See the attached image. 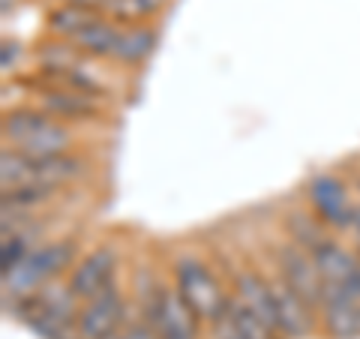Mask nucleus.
I'll return each mask as SVG.
<instances>
[{
	"label": "nucleus",
	"mask_w": 360,
	"mask_h": 339,
	"mask_svg": "<svg viewBox=\"0 0 360 339\" xmlns=\"http://www.w3.org/2000/svg\"><path fill=\"white\" fill-rule=\"evenodd\" d=\"M70 4H78V6H87V9H96V13H103L105 0H70Z\"/></svg>",
	"instance_id": "nucleus-26"
},
{
	"label": "nucleus",
	"mask_w": 360,
	"mask_h": 339,
	"mask_svg": "<svg viewBox=\"0 0 360 339\" xmlns=\"http://www.w3.org/2000/svg\"><path fill=\"white\" fill-rule=\"evenodd\" d=\"M156 51V33L148 25H127L120 30L117 49L111 54V60H117L123 66H141L144 60Z\"/></svg>",
	"instance_id": "nucleus-15"
},
{
	"label": "nucleus",
	"mask_w": 360,
	"mask_h": 339,
	"mask_svg": "<svg viewBox=\"0 0 360 339\" xmlns=\"http://www.w3.org/2000/svg\"><path fill=\"white\" fill-rule=\"evenodd\" d=\"M274 264L279 270V276H283L288 286L295 288L315 312H319L321 295H324V276H321L319 264H315L312 252L303 250V246L295 243V241H283L274 250Z\"/></svg>",
	"instance_id": "nucleus-4"
},
{
	"label": "nucleus",
	"mask_w": 360,
	"mask_h": 339,
	"mask_svg": "<svg viewBox=\"0 0 360 339\" xmlns=\"http://www.w3.org/2000/svg\"><path fill=\"white\" fill-rule=\"evenodd\" d=\"M319 321L333 339L360 336V300L336 282H324V295L319 307Z\"/></svg>",
	"instance_id": "nucleus-8"
},
{
	"label": "nucleus",
	"mask_w": 360,
	"mask_h": 339,
	"mask_svg": "<svg viewBox=\"0 0 360 339\" xmlns=\"http://www.w3.org/2000/svg\"><path fill=\"white\" fill-rule=\"evenodd\" d=\"M75 144V135L72 129L66 127V123L60 120H49L39 132H33L30 139L25 144H18V153H25V156H33V160H42V156H58V153H70V148Z\"/></svg>",
	"instance_id": "nucleus-14"
},
{
	"label": "nucleus",
	"mask_w": 360,
	"mask_h": 339,
	"mask_svg": "<svg viewBox=\"0 0 360 339\" xmlns=\"http://www.w3.org/2000/svg\"><path fill=\"white\" fill-rule=\"evenodd\" d=\"M285 231L288 241L300 243L303 250H319L328 241V225H324L312 210H288L285 213Z\"/></svg>",
	"instance_id": "nucleus-18"
},
{
	"label": "nucleus",
	"mask_w": 360,
	"mask_h": 339,
	"mask_svg": "<svg viewBox=\"0 0 360 339\" xmlns=\"http://www.w3.org/2000/svg\"><path fill=\"white\" fill-rule=\"evenodd\" d=\"M174 286L184 295V300L195 309L198 319L217 321L229 307V295L222 291L219 279L213 276V270L193 255H180L174 262Z\"/></svg>",
	"instance_id": "nucleus-3"
},
{
	"label": "nucleus",
	"mask_w": 360,
	"mask_h": 339,
	"mask_svg": "<svg viewBox=\"0 0 360 339\" xmlns=\"http://www.w3.org/2000/svg\"><path fill=\"white\" fill-rule=\"evenodd\" d=\"M39 108L54 120H84V117H96L99 105L94 96L78 94V90L51 82L49 87H42L39 94Z\"/></svg>",
	"instance_id": "nucleus-12"
},
{
	"label": "nucleus",
	"mask_w": 360,
	"mask_h": 339,
	"mask_svg": "<svg viewBox=\"0 0 360 339\" xmlns=\"http://www.w3.org/2000/svg\"><path fill=\"white\" fill-rule=\"evenodd\" d=\"M354 186H357V196H360V174H357V180H354Z\"/></svg>",
	"instance_id": "nucleus-29"
},
{
	"label": "nucleus",
	"mask_w": 360,
	"mask_h": 339,
	"mask_svg": "<svg viewBox=\"0 0 360 339\" xmlns=\"http://www.w3.org/2000/svg\"><path fill=\"white\" fill-rule=\"evenodd\" d=\"M307 198H309V210L328 225V229H333V231L352 229L357 205L352 201V196H348V186L336 174H330V172L312 174L307 184Z\"/></svg>",
	"instance_id": "nucleus-5"
},
{
	"label": "nucleus",
	"mask_w": 360,
	"mask_h": 339,
	"mask_svg": "<svg viewBox=\"0 0 360 339\" xmlns=\"http://www.w3.org/2000/svg\"><path fill=\"white\" fill-rule=\"evenodd\" d=\"M18 58V45L15 42H4V70L9 72V60Z\"/></svg>",
	"instance_id": "nucleus-25"
},
{
	"label": "nucleus",
	"mask_w": 360,
	"mask_h": 339,
	"mask_svg": "<svg viewBox=\"0 0 360 339\" xmlns=\"http://www.w3.org/2000/svg\"><path fill=\"white\" fill-rule=\"evenodd\" d=\"M210 327H213V339H246L243 331H240V324L234 321V315L229 312V307H225V312Z\"/></svg>",
	"instance_id": "nucleus-22"
},
{
	"label": "nucleus",
	"mask_w": 360,
	"mask_h": 339,
	"mask_svg": "<svg viewBox=\"0 0 360 339\" xmlns=\"http://www.w3.org/2000/svg\"><path fill=\"white\" fill-rule=\"evenodd\" d=\"M75 262V241L72 237H63V241H49L30 250L27 258L21 264H15L13 270L4 274V291L6 298L13 295V300H25L30 295H37L42 286L66 270Z\"/></svg>",
	"instance_id": "nucleus-1"
},
{
	"label": "nucleus",
	"mask_w": 360,
	"mask_h": 339,
	"mask_svg": "<svg viewBox=\"0 0 360 339\" xmlns=\"http://www.w3.org/2000/svg\"><path fill=\"white\" fill-rule=\"evenodd\" d=\"M115 270H117V250L115 246H96L94 252H87L82 262L70 270L66 286L78 300H90L96 291H103L108 282H115Z\"/></svg>",
	"instance_id": "nucleus-9"
},
{
	"label": "nucleus",
	"mask_w": 360,
	"mask_h": 339,
	"mask_svg": "<svg viewBox=\"0 0 360 339\" xmlns=\"http://www.w3.org/2000/svg\"><path fill=\"white\" fill-rule=\"evenodd\" d=\"M105 339H123V327H120V331H117V333H111V336H105Z\"/></svg>",
	"instance_id": "nucleus-28"
},
{
	"label": "nucleus",
	"mask_w": 360,
	"mask_h": 339,
	"mask_svg": "<svg viewBox=\"0 0 360 339\" xmlns=\"http://www.w3.org/2000/svg\"><path fill=\"white\" fill-rule=\"evenodd\" d=\"M103 13H96V9H87V6H78V4H70V0H63L60 6H54L49 13V33L54 39H66L72 42L78 33H82L90 21H96Z\"/></svg>",
	"instance_id": "nucleus-16"
},
{
	"label": "nucleus",
	"mask_w": 360,
	"mask_h": 339,
	"mask_svg": "<svg viewBox=\"0 0 360 339\" xmlns=\"http://www.w3.org/2000/svg\"><path fill=\"white\" fill-rule=\"evenodd\" d=\"M267 286L276 303V319H279L283 339H307L315 331V324H319V312L279 276V270L276 274H267Z\"/></svg>",
	"instance_id": "nucleus-7"
},
{
	"label": "nucleus",
	"mask_w": 360,
	"mask_h": 339,
	"mask_svg": "<svg viewBox=\"0 0 360 339\" xmlns=\"http://www.w3.org/2000/svg\"><path fill=\"white\" fill-rule=\"evenodd\" d=\"M336 286H340V282H336ZM342 288H348V291H352V295L360 300V255H357L354 270H352V274H348V279L342 282Z\"/></svg>",
	"instance_id": "nucleus-24"
},
{
	"label": "nucleus",
	"mask_w": 360,
	"mask_h": 339,
	"mask_svg": "<svg viewBox=\"0 0 360 339\" xmlns=\"http://www.w3.org/2000/svg\"><path fill=\"white\" fill-rule=\"evenodd\" d=\"M51 117L45 115L42 108H13L4 115V123H0V132H4V141L18 148V144H25L33 132H39L45 123Z\"/></svg>",
	"instance_id": "nucleus-17"
},
{
	"label": "nucleus",
	"mask_w": 360,
	"mask_h": 339,
	"mask_svg": "<svg viewBox=\"0 0 360 339\" xmlns=\"http://www.w3.org/2000/svg\"><path fill=\"white\" fill-rule=\"evenodd\" d=\"M60 186H49V184H21L13 189H4V210H37L45 207L49 201L58 198Z\"/></svg>",
	"instance_id": "nucleus-20"
},
{
	"label": "nucleus",
	"mask_w": 360,
	"mask_h": 339,
	"mask_svg": "<svg viewBox=\"0 0 360 339\" xmlns=\"http://www.w3.org/2000/svg\"><path fill=\"white\" fill-rule=\"evenodd\" d=\"M123 339H160V333H156L144 319H139L132 324H123Z\"/></svg>",
	"instance_id": "nucleus-23"
},
{
	"label": "nucleus",
	"mask_w": 360,
	"mask_h": 339,
	"mask_svg": "<svg viewBox=\"0 0 360 339\" xmlns=\"http://www.w3.org/2000/svg\"><path fill=\"white\" fill-rule=\"evenodd\" d=\"M9 6H15V0H4V13H9Z\"/></svg>",
	"instance_id": "nucleus-27"
},
{
	"label": "nucleus",
	"mask_w": 360,
	"mask_h": 339,
	"mask_svg": "<svg viewBox=\"0 0 360 339\" xmlns=\"http://www.w3.org/2000/svg\"><path fill=\"white\" fill-rule=\"evenodd\" d=\"M39 66H42V72L45 75H51V78H58V75H66V72H72L78 70V49L72 42H66V39H51V42H45L39 45Z\"/></svg>",
	"instance_id": "nucleus-19"
},
{
	"label": "nucleus",
	"mask_w": 360,
	"mask_h": 339,
	"mask_svg": "<svg viewBox=\"0 0 360 339\" xmlns=\"http://www.w3.org/2000/svg\"><path fill=\"white\" fill-rule=\"evenodd\" d=\"M90 162L78 153H58V156H42L33 160L25 156V184H49V186H66L72 180L87 174Z\"/></svg>",
	"instance_id": "nucleus-11"
},
{
	"label": "nucleus",
	"mask_w": 360,
	"mask_h": 339,
	"mask_svg": "<svg viewBox=\"0 0 360 339\" xmlns=\"http://www.w3.org/2000/svg\"><path fill=\"white\" fill-rule=\"evenodd\" d=\"M127 324V300L117 282H108L103 291H96L90 300L82 303L78 309V339H105L117 333Z\"/></svg>",
	"instance_id": "nucleus-6"
},
{
	"label": "nucleus",
	"mask_w": 360,
	"mask_h": 339,
	"mask_svg": "<svg viewBox=\"0 0 360 339\" xmlns=\"http://www.w3.org/2000/svg\"><path fill=\"white\" fill-rule=\"evenodd\" d=\"M141 319L148 321L160 339H198V315L184 300L177 286L150 279L141 288Z\"/></svg>",
	"instance_id": "nucleus-2"
},
{
	"label": "nucleus",
	"mask_w": 360,
	"mask_h": 339,
	"mask_svg": "<svg viewBox=\"0 0 360 339\" xmlns=\"http://www.w3.org/2000/svg\"><path fill=\"white\" fill-rule=\"evenodd\" d=\"M234 298H240L246 307H250L258 319L264 321V327L270 333H279V319H276V303L274 295H270L267 286V274L258 267H238L234 270Z\"/></svg>",
	"instance_id": "nucleus-10"
},
{
	"label": "nucleus",
	"mask_w": 360,
	"mask_h": 339,
	"mask_svg": "<svg viewBox=\"0 0 360 339\" xmlns=\"http://www.w3.org/2000/svg\"><path fill=\"white\" fill-rule=\"evenodd\" d=\"M165 0H105L103 15L115 18L117 25H141L144 18L156 15Z\"/></svg>",
	"instance_id": "nucleus-21"
},
{
	"label": "nucleus",
	"mask_w": 360,
	"mask_h": 339,
	"mask_svg": "<svg viewBox=\"0 0 360 339\" xmlns=\"http://www.w3.org/2000/svg\"><path fill=\"white\" fill-rule=\"evenodd\" d=\"M120 25L115 18L108 15H99L96 21H90V25L78 33L72 39V45L78 49V54H84V58H111L117 49V39H120Z\"/></svg>",
	"instance_id": "nucleus-13"
}]
</instances>
